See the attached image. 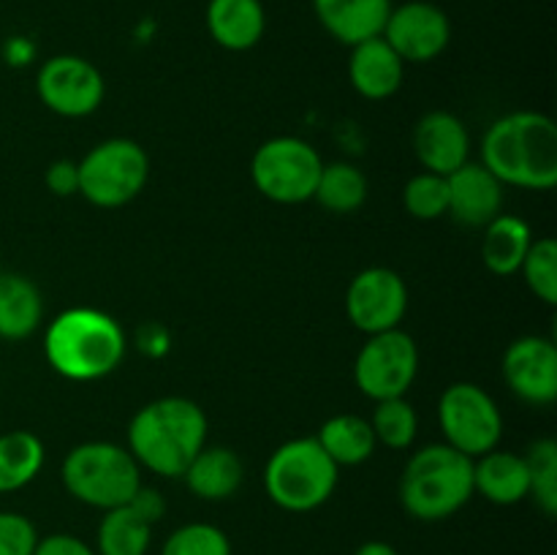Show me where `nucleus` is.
Listing matches in <instances>:
<instances>
[{
    "instance_id": "1",
    "label": "nucleus",
    "mask_w": 557,
    "mask_h": 555,
    "mask_svg": "<svg viewBox=\"0 0 557 555\" xmlns=\"http://www.w3.org/2000/svg\"><path fill=\"white\" fill-rule=\"evenodd\" d=\"M482 163L504 185L553 190L557 185V125L549 114L520 109L490 123Z\"/></svg>"
},
{
    "instance_id": "2",
    "label": "nucleus",
    "mask_w": 557,
    "mask_h": 555,
    "mask_svg": "<svg viewBox=\"0 0 557 555\" xmlns=\"http://www.w3.org/2000/svg\"><path fill=\"white\" fill-rule=\"evenodd\" d=\"M207 414L188 397L169 395L147 403L128 422V452L139 468L163 479H180L207 446Z\"/></svg>"
},
{
    "instance_id": "3",
    "label": "nucleus",
    "mask_w": 557,
    "mask_h": 555,
    "mask_svg": "<svg viewBox=\"0 0 557 555\" xmlns=\"http://www.w3.org/2000/svg\"><path fill=\"white\" fill-rule=\"evenodd\" d=\"M128 341L114 316L98 308H69L49 321L44 357L69 381H98L123 365Z\"/></svg>"
},
{
    "instance_id": "4",
    "label": "nucleus",
    "mask_w": 557,
    "mask_h": 555,
    "mask_svg": "<svg viewBox=\"0 0 557 555\" xmlns=\"http://www.w3.org/2000/svg\"><path fill=\"white\" fill-rule=\"evenodd\" d=\"M400 504L422 522L457 515L473 498V460L449 444H428L408 457L400 477Z\"/></svg>"
},
{
    "instance_id": "5",
    "label": "nucleus",
    "mask_w": 557,
    "mask_h": 555,
    "mask_svg": "<svg viewBox=\"0 0 557 555\" xmlns=\"http://www.w3.org/2000/svg\"><path fill=\"white\" fill-rule=\"evenodd\" d=\"M60 479L71 498L92 509L125 506L141 488V468L128 452L114 441H85L65 455Z\"/></svg>"
},
{
    "instance_id": "6",
    "label": "nucleus",
    "mask_w": 557,
    "mask_h": 555,
    "mask_svg": "<svg viewBox=\"0 0 557 555\" xmlns=\"http://www.w3.org/2000/svg\"><path fill=\"white\" fill-rule=\"evenodd\" d=\"M341 468L321 449L315 435L277 446L264 466V490L283 511H313L332 498Z\"/></svg>"
},
{
    "instance_id": "7",
    "label": "nucleus",
    "mask_w": 557,
    "mask_h": 555,
    "mask_svg": "<svg viewBox=\"0 0 557 555\" xmlns=\"http://www.w3.org/2000/svg\"><path fill=\"white\" fill-rule=\"evenodd\" d=\"M79 194L101 210H117L134 201L150 180V156L125 136L98 141L79 163Z\"/></svg>"
},
{
    "instance_id": "8",
    "label": "nucleus",
    "mask_w": 557,
    "mask_h": 555,
    "mask_svg": "<svg viewBox=\"0 0 557 555\" xmlns=\"http://www.w3.org/2000/svg\"><path fill=\"white\" fill-rule=\"evenodd\" d=\"M319 150L299 136L267 139L250 158V180L264 199L275 205H302L310 201L319 185Z\"/></svg>"
},
{
    "instance_id": "9",
    "label": "nucleus",
    "mask_w": 557,
    "mask_h": 555,
    "mask_svg": "<svg viewBox=\"0 0 557 555\" xmlns=\"http://www.w3.org/2000/svg\"><path fill=\"white\" fill-rule=\"evenodd\" d=\"M438 428L444 444L476 460L498 449L504 439V414L484 386L457 381L446 386L438 400Z\"/></svg>"
},
{
    "instance_id": "10",
    "label": "nucleus",
    "mask_w": 557,
    "mask_h": 555,
    "mask_svg": "<svg viewBox=\"0 0 557 555\" xmlns=\"http://www.w3.org/2000/svg\"><path fill=\"white\" fill-rule=\"evenodd\" d=\"M419 373V348L400 326L379 335H368L354 362L357 390L373 403L406 397Z\"/></svg>"
},
{
    "instance_id": "11",
    "label": "nucleus",
    "mask_w": 557,
    "mask_h": 555,
    "mask_svg": "<svg viewBox=\"0 0 557 555\" xmlns=\"http://www.w3.org/2000/svg\"><path fill=\"white\" fill-rule=\"evenodd\" d=\"M36 92L49 112L76 120L98 112L107 96V82L87 58L54 54L38 65Z\"/></svg>"
},
{
    "instance_id": "12",
    "label": "nucleus",
    "mask_w": 557,
    "mask_h": 555,
    "mask_svg": "<svg viewBox=\"0 0 557 555\" xmlns=\"http://www.w3.org/2000/svg\"><path fill=\"white\" fill-rule=\"evenodd\" d=\"M348 321L364 335L397 330L408 313V286L389 267H368L357 272L346 292Z\"/></svg>"
},
{
    "instance_id": "13",
    "label": "nucleus",
    "mask_w": 557,
    "mask_h": 555,
    "mask_svg": "<svg viewBox=\"0 0 557 555\" xmlns=\"http://www.w3.org/2000/svg\"><path fill=\"white\" fill-rule=\"evenodd\" d=\"M381 38L395 49L397 58L406 65L433 63L449 49L451 20L441 5L430 0H408V3L392 5Z\"/></svg>"
},
{
    "instance_id": "14",
    "label": "nucleus",
    "mask_w": 557,
    "mask_h": 555,
    "mask_svg": "<svg viewBox=\"0 0 557 555\" xmlns=\"http://www.w3.org/2000/svg\"><path fill=\"white\" fill-rule=\"evenodd\" d=\"M504 381L522 403L553 406L557 397V346L553 337L522 335L506 348Z\"/></svg>"
},
{
    "instance_id": "15",
    "label": "nucleus",
    "mask_w": 557,
    "mask_h": 555,
    "mask_svg": "<svg viewBox=\"0 0 557 555\" xmlns=\"http://www.w3.org/2000/svg\"><path fill=\"white\" fill-rule=\"evenodd\" d=\"M413 152L424 172L449 177L462 163L471 161V134L457 114L435 109L419 118L413 128Z\"/></svg>"
},
{
    "instance_id": "16",
    "label": "nucleus",
    "mask_w": 557,
    "mask_h": 555,
    "mask_svg": "<svg viewBox=\"0 0 557 555\" xmlns=\"http://www.w3.org/2000/svg\"><path fill=\"white\" fill-rule=\"evenodd\" d=\"M449 215L471 229H484L504 207V183L482 163L468 161L446 177Z\"/></svg>"
},
{
    "instance_id": "17",
    "label": "nucleus",
    "mask_w": 557,
    "mask_h": 555,
    "mask_svg": "<svg viewBox=\"0 0 557 555\" xmlns=\"http://www.w3.org/2000/svg\"><path fill=\"white\" fill-rule=\"evenodd\" d=\"M406 79V63L381 36L351 47L348 58V82L368 101H386L395 96Z\"/></svg>"
},
{
    "instance_id": "18",
    "label": "nucleus",
    "mask_w": 557,
    "mask_h": 555,
    "mask_svg": "<svg viewBox=\"0 0 557 555\" xmlns=\"http://www.w3.org/2000/svg\"><path fill=\"white\" fill-rule=\"evenodd\" d=\"M392 0H313L319 25L348 49L384 33Z\"/></svg>"
},
{
    "instance_id": "19",
    "label": "nucleus",
    "mask_w": 557,
    "mask_h": 555,
    "mask_svg": "<svg viewBox=\"0 0 557 555\" xmlns=\"http://www.w3.org/2000/svg\"><path fill=\"white\" fill-rule=\"evenodd\" d=\"M205 20L212 41L228 52H248L267 30L261 0H210Z\"/></svg>"
},
{
    "instance_id": "20",
    "label": "nucleus",
    "mask_w": 557,
    "mask_h": 555,
    "mask_svg": "<svg viewBox=\"0 0 557 555\" xmlns=\"http://www.w3.org/2000/svg\"><path fill=\"white\" fill-rule=\"evenodd\" d=\"M473 493L490 504L511 506L531 495V473L525 455L506 449H493L473 460Z\"/></svg>"
},
{
    "instance_id": "21",
    "label": "nucleus",
    "mask_w": 557,
    "mask_h": 555,
    "mask_svg": "<svg viewBox=\"0 0 557 555\" xmlns=\"http://www.w3.org/2000/svg\"><path fill=\"white\" fill-rule=\"evenodd\" d=\"M190 493L201 501H226L243 488L245 466L228 446H205L183 473Z\"/></svg>"
},
{
    "instance_id": "22",
    "label": "nucleus",
    "mask_w": 557,
    "mask_h": 555,
    "mask_svg": "<svg viewBox=\"0 0 557 555\" xmlns=\"http://www.w3.org/2000/svg\"><path fill=\"white\" fill-rule=\"evenodd\" d=\"M44 321V299L36 283L20 272H0V341H27Z\"/></svg>"
},
{
    "instance_id": "23",
    "label": "nucleus",
    "mask_w": 557,
    "mask_h": 555,
    "mask_svg": "<svg viewBox=\"0 0 557 555\" xmlns=\"http://www.w3.org/2000/svg\"><path fill=\"white\" fill-rule=\"evenodd\" d=\"M533 245V232L520 215H495L484 226L482 239V261L493 275L509 278L520 272L528 250Z\"/></svg>"
},
{
    "instance_id": "24",
    "label": "nucleus",
    "mask_w": 557,
    "mask_h": 555,
    "mask_svg": "<svg viewBox=\"0 0 557 555\" xmlns=\"http://www.w3.org/2000/svg\"><path fill=\"white\" fill-rule=\"evenodd\" d=\"M315 441L337 468L362 466L373 457L375 446H379L373 428H370V419L359 417V414H335V417H330L315 433Z\"/></svg>"
},
{
    "instance_id": "25",
    "label": "nucleus",
    "mask_w": 557,
    "mask_h": 555,
    "mask_svg": "<svg viewBox=\"0 0 557 555\" xmlns=\"http://www.w3.org/2000/svg\"><path fill=\"white\" fill-rule=\"evenodd\" d=\"M47 462L44 441L30 430L0 433V493L25 490Z\"/></svg>"
},
{
    "instance_id": "26",
    "label": "nucleus",
    "mask_w": 557,
    "mask_h": 555,
    "mask_svg": "<svg viewBox=\"0 0 557 555\" xmlns=\"http://www.w3.org/2000/svg\"><path fill=\"white\" fill-rule=\"evenodd\" d=\"M152 526L131 504L103 511L96 533L98 555H147Z\"/></svg>"
},
{
    "instance_id": "27",
    "label": "nucleus",
    "mask_w": 557,
    "mask_h": 555,
    "mask_svg": "<svg viewBox=\"0 0 557 555\" xmlns=\"http://www.w3.org/2000/svg\"><path fill=\"white\" fill-rule=\"evenodd\" d=\"M313 199L332 215H351L368 201V177L348 161L324 163Z\"/></svg>"
},
{
    "instance_id": "28",
    "label": "nucleus",
    "mask_w": 557,
    "mask_h": 555,
    "mask_svg": "<svg viewBox=\"0 0 557 555\" xmlns=\"http://www.w3.org/2000/svg\"><path fill=\"white\" fill-rule=\"evenodd\" d=\"M370 428H373L375 441L384 444L386 449H408V446L417 441L419 433L417 408H413L406 397H392V400L375 403Z\"/></svg>"
},
{
    "instance_id": "29",
    "label": "nucleus",
    "mask_w": 557,
    "mask_h": 555,
    "mask_svg": "<svg viewBox=\"0 0 557 555\" xmlns=\"http://www.w3.org/2000/svg\"><path fill=\"white\" fill-rule=\"evenodd\" d=\"M531 473V495L547 517L557 515V444L553 439H539L525 452Z\"/></svg>"
},
{
    "instance_id": "30",
    "label": "nucleus",
    "mask_w": 557,
    "mask_h": 555,
    "mask_svg": "<svg viewBox=\"0 0 557 555\" xmlns=\"http://www.w3.org/2000/svg\"><path fill=\"white\" fill-rule=\"evenodd\" d=\"M406 212L417 221H438L449 212V185L444 174L419 172L403 188Z\"/></svg>"
},
{
    "instance_id": "31",
    "label": "nucleus",
    "mask_w": 557,
    "mask_h": 555,
    "mask_svg": "<svg viewBox=\"0 0 557 555\" xmlns=\"http://www.w3.org/2000/svg\"><path fill=\"white\" fill-rule=\"evenodd\" d=\"M520 272L533 297L544 305H557V243L553 237L533 239Z\"/></svg>"
},
{
    "instance_id": "32",
    "label": "nucleus",
    "mask_w": 557,
    "mask_h": 555,
    "mask_svg": "<svg viewBox=\"0 0 557 555\" xmlns=\"http://www.w3.org/2000/svg\"><path fill=\"white\" fill-rule=\"evenodd\" d=\"M161 555H232V542L212 522H188L169 533Z\"/></svg>"
},
{
    "instance_id": "33",
    "label": "nucleus",
    "mask_w": 557,
    "mask_h": 555,
    "mask_svg": "<svg viewBox=\"0 0 557 555\" xmlns=\"http://www.w3.org/2000/svg\"><path fill=\"white\" fill-rule=\"evenodd\" d=\"M38 531L20 511H0V555H33Z\"/></svg>"
},
{
    "instance_id": "34",
    "label": "nucleus",
    "mask_w": 557,
    "mask_h": 555,
    "mask_svg": "<svg viewBox=\"0 0 557 555\" xmlns=\"http://www.w3.org/2000/svg\"><path fill=\"white\" fill-rule=\"evenodd\" d=\"M44 183H47L49 194L60 196V199L76 196L79 194V166H76V161H69V158L52 161L49 163Z\"/></svg>"
},
{
    "instance_id": "35",
    "label": "nucleus",
    "mask_w": 557,
    "mask_h": 555,
    "mask_svg": "<svg viewBox=\"0 0 557 555\" xmlns=\"http://www.w3.org/2000/svg\"><path fill=\"white\" fill-rule=\"evenodd\" d=\"M33 555H98L96 550L79 536L71 533H49V536H38Z\"/></svg>"
},
{
    "instance_id": "36",
    "label": "nucleus",
    "mask_w": 557,
    "mask_h": 555,
    "mask_svg": "<svg viewBox=\"0 0 557 555\" xmlns=\"http://www.w3.org/2000/svg\"><path fill=\"white\" fill-rule=\"evenodd\" d=\"M128 504L134 506L150 526H156V522L166 515V501H163V495L158 493L156 488H147V484H141V488L136 490V495Z\"/></svg>"
},
{
    "instance_id": "37",
    "label": "nucleus",
    "mask_w": 557,
    "mask_h": 555,
    "mask_svg": "<svg viewBox=\"0 0 557 555\" xmlns=\"http://www.w3.org/2000/svg\"><path fill=\"white\" fill-rule=\"evenodd\" d=\"M3 54H5V60H9L11 65H27L33 60V54H36V47H33L30 38L14 36V38H9V41H5Z\"/></svg>"
},
{
    "instance_id": "38",
    "label": "nucleus",
    "mask_w": 557,
    "mask_h": 555,
    "mask_svg": "<svg viewBox=\"0 0 557 555\" xmlns=\"http://www.w3.org/2000/svg\"><path fill=\"white\" fill-rule=\"evenodd\" d=\"M139 346L141 351H147L150 357H161L163 351H169V332L158 330V337H152V324L147 330L139 332Z\"/></svg>"
},
{
    "instance_id": "39",
    "label": "nucleus",
    "mask_w": 557,
    "mask_h": 555,
    "mask_svg": "<svg viewBox=\"0 0 557 555\" xmlns=\"http://www.w3.org/2000/svg\"><path fill=\"white\" fill-rule=\"evenodd\" d=\"M354 555H400L389 542H381V539H373V542L359 544Z\"/></svg>"
}]
</instances>
